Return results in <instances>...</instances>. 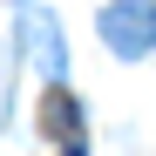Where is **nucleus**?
Returning a JSON list of instances; mask_svg holds the SVG:
<instances>
[{
    "label": "nucleus",
    "instance_id": "nucleus-3",
    "mask_svg": "<svg viewBox=\"0 0 156 156\" xmlns=\"http://www.w3.org/2000/svg\"><path fill=\"white\" fill-rule=\"evenodd\" d=\"M27 48H34L41 75H55V82H61V68H68V48H61V27H55L48 14H27Z\"/></svg>",
    "mask_w": 156,
    "mask_h": 156
},
{
    "label": "nucleus",
    "instance_id": "nucleus-2",
    "mask_svg": "<svg viewBox=\"0 0 156 156\" xmlns=\"http://www.w3.org/2000/svg\"><path fill=\"white\" fill-rule=\"evenodd\" d=\"M41 129L61 143V156H88V122H82V102H75L61 82L48 88V102H41Z\"/></svg>",
    "mask_w": 156,
    "mask_h": 156
},
{
    "label": "nucleus",
    "instance_id": "nucleus-1",
    "mask_svg": "<svg viewBox=\"0 0 156 156\" xmlns=\"http://www.w3.org/2000/svg\"><path fill=\"white\" fill-rule=\"evenodd\" d=\"M102 41H109L122 61H143L149 48H156V7H143V0H115V7L102 14Z\"/></svg>",
    "mask_w": 156,
    "mask_h": 156
}]
</instances>
